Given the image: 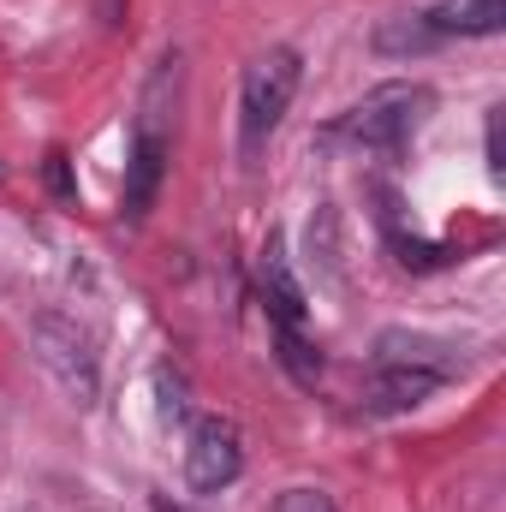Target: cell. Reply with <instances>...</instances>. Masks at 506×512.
Listing matches in <instances>:
<instances>
[{
  "label": "cell",
  "instance_id": "6da1fadb",
  "mask_svg": "<svg viewBox=\"0 0 506 512\" xmlns=\"http://www.w3.org/2000/svg\"><path fill=\"white\" fill-rule=\"evenodd\" d=\"M179 96V54L161 60V72L149 78L143 90V114H137V131H131V161H126V215L143 221L161 179H167V155H173V102Z\"/></svg>",
  "mask_w": 506,
  "mask_h": 512
},
{
  "label": "cell",
  "instance_id": "7a4b0ae2",
  "mask_svg": "<svg viewBox=\"0 0 506 512\" xmlns=\"http://www.w3.org/2000/svg\"><path fill=\"white\" fill-rule=\"evenodd\" d=\"M298 78L304 72H298L292 48H268L245 66V84H239V149H245V161H256L262 143L280 131L292 96H298Z\"/></svg>",
  "mask_w": 506,
  "mask_h": 512
},
{
  "label": "cell",
  "instance_id": "3957f363",
  "mask_svg": "<svg viewBox=\"0 0 506 512\" xmlns=\"http://www.w3.org/2000/svg\"><path fill=\"white\" fill-rule=\"evenodd\" d=\"M423 114H429V90H417V84H381L358 108H346L328 126V137L352 143V149H399L411 131L423 126Z\"/></svg>",
  "mask_w": 506,
  "mask_h": 512
},
{
  "label": "cell",
  "instance_id": "277c9868",
  "mask_svg": "<svg viewBox=\"0 0 506 512\" xmlns=\"http://www.w3.org/2000/svg\"><path fill=\"white\" fill-rule=\"evenodd\" d=\"M453 358L435 340L417 334H381L376 346V405H417L429 399L441 382H453Z\"/></svg>",
  "mask_w": 506,
  "mask_h": 512
},
{
  "label": "cell",
  "instance_id": "5b68a950",
  "mask_svg": "<svg viewBox=\"0 0 506 512\" xmlns=\"http://www.w3.org/2000/svg\"><path fill=\"white\" fill-rule=\"evenodd\" d=\"M239 471H245V441H239V429H233L227 417H203V423L191 429V447H185V483H191L197 495H215V489H227Z\"/></svg>",
  "mask_w": 506,
  "mask_h": 512
},
{
  "label": "cell",
  "instance_id": "8992f818",
  "mask_svg": "<svg viewBox=\"0 0 506 512\" xmlns=\"http://www.w3.org/2000/svg\"><path fill=\"white\" fill-rule=\"evenodd\" d=\"M423 18L435 24L441 42H447V36H501L506 0H435Z\"/></svg>",
  "mask_w": 506,
  "mask_h": 512
},
{
  "label": "cell",
  "instance_id": "52a82bcc",
  "mask_svg": "<svg viewBox=\"0 0 506 512\" xmlns=\"http://www.w3.org/2000/svg\"><path fill=\"white\" fill-rule=\"evenodd\" d=\"M262 298H268V310H274V328H298V322H304V292H298V280H292V268H286L280 239H268V251H262Z\"/></svg>",
  "mask_w": 506,
  "mask_h": 512
},
{
  "label": "cell",
  "instance_id": "ba28073f",
  "mask_svg": "<svg viewBox=\"0 0 506 512\" xmlns=\"http://www.w3.org/2000/svg\"><path fill=\"white\" fill-rule=\"evenodd\" d=\"M376 48L399 60V54H429V48H441V36H435V24H429L423 12H399V18H381Z\"/></svg>",
  "mask_w": 506,
  "mask_h": 512
},
{
  "label": "cell",
  "instance_id": "9c48e42d",
  "mask_svg": "<svg viewBox=\"0 0 506 512\" xmlns=\"http://www.w3.org/2000/svg\"><path fill=\"white\" fill-rule=\"evenodd\" d=\"M274 512H334V501H328L322 489H286V495L274 501Z\"/></svg>",
  "mask_w": 506,
  "mask_h": 512
},
{
  "label": "cell",
  "instance_id": "30bf717a",
  "mask_svg": "<svg viewBox=\"0 0 506 512\" xmlns=\"http://www.w3.org/2000/svg\"><path fill=\"white\" fill-rule=\"evenodd\" d=\"M489 173L501 179V114H489Z\"/></svg>",
  "mask_w": 506,
  "mask_h": 512
}]
</instances>
